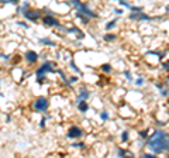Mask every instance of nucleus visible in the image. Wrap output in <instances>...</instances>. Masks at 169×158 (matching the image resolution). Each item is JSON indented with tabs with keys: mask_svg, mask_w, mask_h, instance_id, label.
<instances>
[{
	"mask_svg": "<svg viewBox=\"0 0 169 158\" xmlns=\"http://www.w3.org/2000/svg\"><path fill=\"white\" fill-rule=\"evenodd\" d=\"M146 145L154 154L169 151V134L164 130H155L152 135H149Z\"/></svg>",
	"mask_w": 169,
	"mask_h": 158,
	"instance_id": "obj_1",
	"label": "nucleus"
},
{
	"mask_svg": "<svg viewBox=\"0 0 169 158\" xmlns=\"http://www.w3.org/2000/svg\"><path fill=\"white\" fill-rule=\"evenodd\" d=\"M51 71H52V64H51V62H44V64L38 68V71H37L38 82H41L42 79H44V74H45V72H51Z\"/></svg>",
	"mask_w": 169,
	"mask_h": 158,
	"instance_id": "obj_2",
	"label": "nucleus"
},
{
	"mask_svg": "<svg viewBox=\"0 0 169 158\" xmlns=\"http://www.w3.org/2000/svg\"><path fill=\"white\" fill-rule=\"evenodd\" d=\"M48 106H50V103H48V100L45 98H38L35 100V103H34V107L38 112H45L48 109Z\"/></svg>",
	"mask_w": 169,
	"mask_h": 158,
	"instance_id": "obj_3",
	"label": "nucleus"
},
{
	"mask_svg": "<svg viewBox=\"0 0 169 158\" xmlns=\"http://www.w3.org/2000/svg\"><path fill=\"white\" fill-rule=\"evenodd\" d=\"M82 135H83L82 129H79V127H76V126H72L68 131L69 138H79V137H82Z\"/></svg>",
	"mask_w": 169,
	"mask_h": 158,
	"instance_id": "obj_4",
	"label": "nucleus"
},
{
	"mask_svg": "<svg viewBox=\"0 0 169 158\" xmlns=\"http://www.w3.org/2000/svg\"><path fill=\"white\" fill-rule=\"evenodd\" d=\"M130 19H133V20H152L149 16H146V14H144V13H133L130 16Z\"/></svg>",
	"mask_w": 169,
	"mask_h": 158,
	"instance_id": "obj_5",
	"label": "nucleus"
},
{
	"mask_svg": "<svg viewBox=\"0 0 169 158\" xmlns=\"http://www.w3.org/2000/svg\"><path fill=\"white\" fill-rule=\"evenodd\" d=\"M42 21H44L47 26H58V24H59L54 17H51V16H45V17L42 19Z\"/></svg>",
	"mask_w": 169,
	"mask_h": 158,
	"instance_id": "obj_6",
	"label": "nucleus"
},
{
	"mask_svg": "<svg viewBox=\"0 0 169 158\" xmlns=\"http://www.w3.org/2000/svg\"><path fill=\"white\" fill-rule=\"evenodd\" d=\"M37 58H38V55H37V52H34V51H28L27 54H26V59H27L28 62H35Z\"/></svg>",
	"mask_w": 169,
	"mask_h": 158,
	"instance_id": "obj_7",
	"label": "nucleus"
},
{
	"mask_svg": "<svg viewBox=\"0 0 169 158\" xmlns=\"http://www.w3.org/2000/svg\"><path fill=\"white\" fill-rule=\"evenodd\" d=\"M24 16H26L28 20H37L40 17V13H38V11H26Z\"/></svg>",
	"mask_w": 169,
	"mask_h": 158,
	"instance_id": "obj_8",
	"label": "nucleus"
},
{
	"mask_svg": "<svg viewBox=\"0 0 169 158\" xmlns=\"http://www.w3.org/2000/svg\"><path fill=\"white\" fill-rule=\"evenodd\" d=\"M78 109L80 110V112H86L87 110V103H86V100H79V103H78Z\"/></svg>",
	"mask_w": 169,
	"mask_h": 158,
	"instance_id": "obj_9",
	"label": "nucleus"
},
{
	"mask_svg": "<svg viewBox=\"0 0 169 158\" xmlns=\"http://www.w3.org/2000/svg\"><path fill=\"white\" fill-rule=\"evenodd\" d=\"M104 40L106 41H116L117 37H116L114 34H107V35H104Z\"/></svg>",
	"mask_w": 169,
	"mask_h": 158,
	"instance_id": "obj_10",
	"label": "nucleus"
},
{
	"mask_svg": "<svg viewBox=\"0 0 169 158\" xmlns=\"http://www.w3.org/2000/svg\"><path fill=\"white\" fill-rule=\"evenodd\" d=\"M89 96V92H87L86 89H82V93H80V96H79V100H83V99H86Z\"/></svg>",
	"mask_w": 169,
	"mask_h": 158,
	"instance_id": "obj_11",
	"label": "nucleus"
},
{
	"mask_svg": "<svg viewBox=\"0 0 169 158\" xmlns=\"http://www.w3.org/2000/svg\"><path fill=\"white\" fill-rule=\"evenodd\" d=\"M116 23H117V20H113V21H109V23L106 24V28L110 30V28H114L116 27Z\"/></svg>",
	"mask_w": 169,
	"mask_h": 158,
	"instance_id": "obj_12",
	"label": "nucleus"
},
{
	"mask_svg": "<svg viewBox=\"0 0 169 158\" xmlns=\"http://www.w3.org/2000/svg\"><path fill=\"white\" fill-rule=\"evenodd\" d=\"M141 158H158V157L154 155V154H151V153H146V154H142Z\"/></svg>",
	"mask_w": 169,
	"mask_h": 158,
	"instance_id": "obj_13",
	"label": "nucleus"
},
{
	"mask_svg": "<svg viewBox=\"0 0 169 158\" xmlns=\"http://www.w3.org/2000/svg\"><path fill=\"white\" fill-rule=\"evenodd\" d=\"M162 68H164V71L169 72V59H168V61H165L164 64H162Z\"/></svg>",
	"mask_w": 169,
	"mask_h": 158,
	"instance_id": "obj_14",
	"label": "nucleus"
},
{
	"mask_svg": "<svg viewBox=\"0 0 169 158\" xmlns=\"http://www.w3.org/2000/svg\"><path fill=\"white\" fill-rule=\"evenodd\" d=\"M121 140H123V141H127L128 140V131L127 130L123 131V134H121Z\"/></svg>",
	"mask_w": 169,
	"mask_h": 158,
	"instance_id": "obj_15",
	"label": "nucleus"
},
{
	"mask_svg": "<svg viewBox=\"0 0 169 158\" xmlns=\"http://www.w3.org/2000/svg\"><path fill=\"white\" fill-rule=\"evenodd\" d=\"M101 69H103V72H107V74H109L110 71H111V66L110 65H103L101 66Z\"/></svg>",
	"mask_w": 169,
	"mask_h": 158,
	"instance_id": "obj_16",
	"label": "nucleus"
},
{
	"mask_svg": "<svg viewBox=\"0 0 169 158\" xmlns=\"http://www.w3.org/2000/svg\"><path fill=\"white\" fill-rule=\"evenodd\" d=\"M100 117L103 119V120H107V119H109V113H107V112H101L100 113Z\"/></svg>",
	"mask_w": 169,
	"mask_h": 158,
	"instance_id": "obj_17",
	"label": "nucleus"
},
{
	"mask_svg": "<svg viewBox=\"0 0 169 158\" xmlns=\"http://www.w3.org/2000/svg\"><path fill=\"white\" fill-rule=\"evenodd\" d=\"M41 42H44V44H52V42H51L50 40H47V38H44V40H41Z\"/></svg>",
	"mask_w": 169,
	"mask_h": 158,
	"instance_id": "obj_18",
	"label": "nucleus"
},
{
	"mask_svg": "<svg viewBox=\"0 0 169 158\" xmlns=\"http://www.w3.org/2000/svg\"><path fill=\"white\" fill-rule=\"evenodd\" d=\"M142 84H144V79H142V78H140V79H138V81H137V85H142Z\"/></svg>",
	"mask_w": 169,
	"mask_h": 158,
	"instance_id": "obj_19",
	"label": "nucleus"
},
{
	"mask_svg": "<svg viewBox=\"0 0 169 158\" xmlns=\"http://www.w3.org/2000/svg\"><path fill=\"white\" fill-rule=\"evenodd\" d=\"M124 75H125V78H127V79H130V81H131V75L128 74V72H124Z\"/></svg>",
	"mask_w": 169,
	"mask_h": 158,
	"instance_id": "obj_20",
	"label": "nucleus"
},
{
	"mask_svg": "<svg viewBox=\"0 0 169 158\" xmlns=\"http://www.w3.org/2000/svg\"><path fill=\"white\" fill-rule=\"evenodd\" d=\"M166 11H169V6H168V7H166Z\"/></svg>",
	"mask_w": 169,
	"mask_h": 158,
	"instance_id": "obj_21",
	"label": "nucleus"
}]
</instances>
